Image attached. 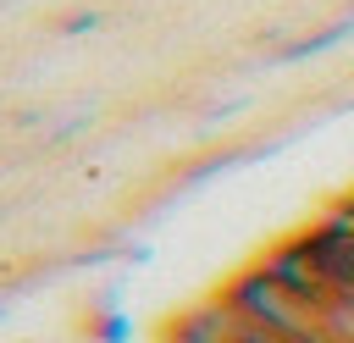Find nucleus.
Listing matches in <instances>:
<instances>
[{
  "instance_id": "obj_3",
  "label": "nucleus",
  "mask_w": 354,
  "mask_h": 343,
  "mask_svg": "<svg viewBox=\"0 0 354 343\" xmlns=\"http://www.w3.org/2000/svg\"><path fill=\"white\" fill-rule=\"evenodd\" d=\"M304 243H310V254L321 260L326 282H332L337 293H354V205L332 210L315 232H304Z\"/></svg>"
},
{
  "instance_id": "obj_1",
  "label": "nucleus",
  "mask_w": 354,
  "mask_h": 343,
  "mask_svg": "<svg viewBox=\"0 0 354 343\" xmlns=\"http://www.w3.org/2000/svg\"><path fill=\"white\" fill-rule=\"evenodd\" d=\"M227 310H232L238 321H254V326L288 337V343H332L326 326H321V315H315L310 304H299L288 288H277L260 266L243 271V277L227 288Z\"/></svg>"
},
{
  "instance_id": "obj_2",
  "label": "nucleus",
  "mask_w": 354,
  "mask_h": 343,
  "mask_svg": "<svg viewBox=\"0 0 354 343\" xmlns=\"http://www.w3.org/2000/svg\"><path fill=\"white\" fill-rule=\"evenodd\" d=\"M260 271H266L277 288H288L299 304H310L315 315L337 299V288L326 282V271H321V260L310 254V243H304V238H299V243H282L277 254H266V266H260Z\"/></svg>"
},
{
  "instance_id": "obj_4",
  "label": "nucleus",
  "mask_w": 354,
  "mask_h": 343,
  "mask_svg": "<svg viewBox=\"0 0 354 343\" xmlns=\"http://www.w3.org/2000/svg\"><path fill=\"white\" fill-rule=\"evenodd\" d=\"M171 337L177 343H227L232 337V310H194V315L177 321Z\"/></svg>"
}]
</instances>
